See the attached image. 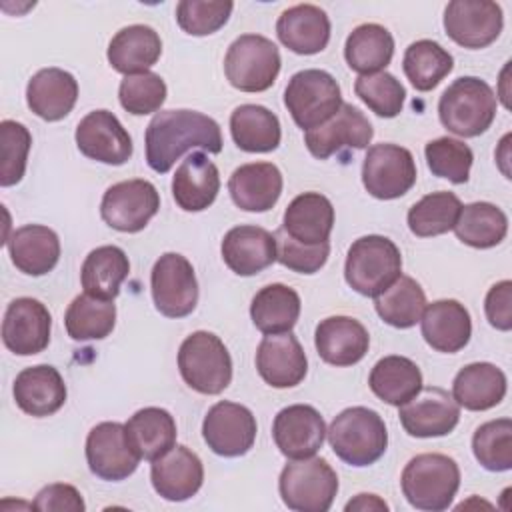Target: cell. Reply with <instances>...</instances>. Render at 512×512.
I'll list each match as a JSON object with an SVG mask.
<instances>
[{"instance_id":"obj_1","label":"cell","mask_w":512,"mask_h":512,"mask_svg":"<svg viewBox=\"0 0 512 512\" xmlns=\"http://www.w3.org/2000/svg\"><path fill=\"white\" fill-rule=\"evenodd\" d=\"M194 148L210 154L222 150V134L214 118L184 108L156 112L146 128V162L154 172L166 174L182 154Z\"/></svg>"},{"instance_id":"obj_2","label":"cell","mask_w":512,"mask_h":512,"mask_svg":"<svg viewBox=\"0 0 512 512\" xmlns=\"http://www.w3.org/2000/svg\"><path fill=\"white\" fill-rule=\"evenodd\" d=\"M334 454L356 468L370 466L388 448V432L382 416L366 406H352L334 416L326 430Z\"/></svg>"},{"instance_id":"obj_3","label":"cell","mask_w":512,"mask_h":512,"mask_svg":"<svg viewBox=\"0 0 512 512\" xmlns=\"http://www.w3.org/2000/svg\"><path fill=\"white\" fill-rule=\"evenodd\" d=\"M400 486L404 498L416 510L442 512L450 508L460 488V468L446 454H418L404 466Z\"/></svg>"},{"instance_id":"obj_4","label":"cell","mask_w":512,"mask_h":512,"mask_svg":"<svg viewBox=\"0 0 512 512\" xmlns=\"http://www.w3.org/2000/svg\"><path fill=\"white\" fill-rule=\"evenodd\" d=\"M442 126L462 138L484 134L496 116L494 90L476 76L456 78L438 100Z\"/></svg>"},{"instance_id":"obj_5","label":"cell","mask_w":512,"mask_h":512,"mask_svg":"<svg viewBox=\"0 0 512 512\" xmlns=\"http://www.w3.org/2000/svg\"><path fill=\"white\" fill-rule=\"evenodd\" d=\"M402 272L398 246L380 234H368L352 242L346 254L344 278L352 290L376 298L392 286Z\"/></svg>"},{"instance_id":"obj_6","label":"cell","mask_w":512,"mask_h":512,"mask_svg":"<svg viewBox=\"0 0 512 512\" xmlns=\"http://www.w3.org/2000/svg\"><path fill=\"white\" fill-rule=\"evenodd\" d=\"M182 380L200 394H220L232 380V358L224 342L206 330L192 332L178 348Z\"/></svg>"},{"instance_id":"obj_7","label":"cell","mask_w":512,"mask_h":512,"mask_svg":"<svg viewBox=\"0 0 512 512\" xmlns=\"http://www.w3.org/2000/svg\"><path fill=\"white\" fill-rule=\"evenodd\" d=\"M278 490L294 512H326L336 498L338 476L324 458L294 460L282 468Z\"/></svg>"},{"instance_id":"obj_8","label":"cell","mask_w":512,"mask_h":512,"mask_svg":"<svg viewBox=\"0 0 512 512\" xmlns=\"http://www.w3.org/2000/svg\"><path fill=\"white\" fill-rule=\"evenodd\" d=\"M284 104L302 130L328 122L344 104L342 92L332 74L318 68L296 72L284 90Z\"/></svg>"},{"instance_id":"obj_9","label":"cell","mask_w":512,"mask_h":512,"mask_svg":"<svg viewBox=\"0 0 512 512\" xmlns=\"http://www.w3.org/2000/svg\"><path fill=\"white\" fill-rule=\"evenodd\" d=\"M278 46L260 34L238 36L226 52L224 72L228 82L242 92L268 90L280 72Z\"/></svg>"},{"instance_id":"obj_10","label":"cell","mask_w":512,"mask_h":512,"mask_svg":"<svg viewBox=\"0 0 512 512\" xmlns=\"http://www.w3.org/2000/svg\"><path fill=\"white\" fill-rule=\"evenodd\" d=\"M152 300L166 318H184L198 304V282L190 260L178 252L162 254L150 274Z\"/></svg>"},{"instance_id":"obj_11","label":"cell","mask_w":512,"mask_h":512,"mask_svg":"<svg viewBox=\"0 0 512 512\" xmlns=\"http://www.w3.org/2000/svg\"><path fill=\"white\" fill-rule=\"evenodd\" d=\"M362 184L378 200L404 196L416 184V162L408 148L398 144H374L362 162Z\"/></svg>"},{"instance_id":"obj_12","label":"cell","mask_w":512,"mask_h":512,"mask_svg":"<svg viewBox=\"0 0 512 512\" xmlns=\"http://www.w3.org/2000/svg\"><path fill=\"white\" fill-rule=\"evenodd\" d=\"M160 210L156 186L144 178L112 184L100 202L102 220L118 232H140Z\"/></svg>"},{"instance_id":"obj_13","label":"cell","mask_w":512,"mask_h":512,"mask_svg":"<svg viewBox=\"0 0 512 512\" xmlns=\"http://www.w3.org/2000/svg\"><path fill=\"white\" fill-rule=\"evenodd\" d=\"M256 418L250 408L236 402H216L204 416L202 436L208 448L224 458L244 456L256 440Z\"/></svg>"},{"instance_id":"obj_14","label":"cell","mask_w":512,"mask_h":512,"mask_svg":"<svg viewBox=\"0 0 512 512\" xmlns=\"http://www.w3.org/2000/svg\"><path fill=\"white\" fill-rule=\"evenodd\" d=\"M502 26V8L492 0H452L444 10V30L462 48L490 46Z\"/></svg>"},{"instance_id":"obj_15","label":"cell","mask_w":512,"mask_h":512,"mask_svg":"<svg viewBox=\"0 0 512 512\" xmlns=\"http://www.w3.org/2000/svg\"><path fill=\"white\" fill-rule=\"evenodd\" d=\"M140 456L128 442L126 428L120 422H100L86 436V462L94 476L120 482L132 476Z\"/></svg>"},{"instance_id":"obj_16","label":"cell","mask_w":512,"mask_h":512,"mask_svg":"<svg viewBox=\"0 0 512 512\" xmlns=\"http://www.w3.org/2000/svg\"><path fill=\"white\" fill-rule=\"evenodd\" d=\"M52 316L36 298H16L8 304L2 320V342L16 356H34L50 344Z\"/></svg>"},{"instance_id":"obj_17","label":"cell","mask_w":512,"mask_h":512,"mask_svg":"<svg viewBox=\"0 0 512 512\" xmlns=\"http://www.w3.org/2000/svg\"><path fill=\"white\" fill-rule=\"evenodd\" d=\"M78 150L96 162L122 166L132 156V138L120 120L108 110L88 112L76 126Z\"/></svg>"},{"instance_id":"obj_18","label":"cell","mask_w":512,"mask_h":512,"mask_svg":"<svg viewBox=\"0 0 512 512\" xmlns=\"http://www.w3.org/2000/svg\"><path fill=\"white\" fill-rule=\"evenodd\" d=\"M404 430L414 438H438L450 434L460 420V406L444 388L428 386L398 406Z\"/></svg>"},{"instance_id":"obj_19","label":"cell","mask_w":512,"mask_h":512,"mask_svg":"<svg viewBox=\"0 0 512 512\" xmlns=\"http://www.w3.org/2000/svg\"><path fill=\"white\" fill-rule=\"evenodd\" d=\"M272 438L286 458H312L324 444L326 424L314 406L292 404L274 416Z\"/></svg>"},{"instance_id":"obj_20","label":"cell","mask_w":512,"mask_h":512,"mask_svg":"<svg viewBox=\"0 0 512 512\" xmlns=\"http://www.w3.org/2000/svg\"><path fill=\"white\" fill-rule=\"evenodd\" d=\"M374 136L370 120L352 104H342L340 110L324 124L304 134L306 148L312 156L326 160L342 148H366Z\"/></svg>"},{"instance_id":"obj_21","label":"cell","mask_w":512,"mask_h":512,"mask_svg":"<svg viewBox=\"0 0 512 512\" xmlns=\"http://www.w3.org/2000/svg\"><path fill=\"white\" fill-rule=\"evenodd\" d=\"M256 370L272 388H292L304 380L308 360L292 332L266 334L256 350Z\"/></svg>"},{"instance_id":"obj_22","label":"cell","mask_w":512,"mask_h":512,"mask_svg":"<svg viewBox=\"0 0 512 512\" xmlns=\"http://www.w3.org/2000/svg\"><path fill=\"white\" fill-rule=\"evenodd\" d=\"M150 480L158 496L170 502L192 498L204 482L202 460L186 446H174L152 460Z\"/></svg>"},{"instance_id":"obj_23","label":"cell","mask_w":512,"mask_h":512,"mask_svg":"<svg viewBox=\"0 0 512 512\" xmlns=\"http://www.w3.org/2000/svg\"><path fill=\"white\" fill-rule=\"evenodd\" d=\"M220 252L234 274L254 276L276 262V240L266 228L242 224L224 234Z\"/></svg>"},{"instance_id":"obj_24","label":"cell","mask_w":512,"mask_h":512,"mask_svg":"<svg viewBox=\"0 0 512 512\" xmlns=\"http://www.w3.org/2000/svg\"><path fill=\"white\" fill-rule=\"evenodd\" d=\"M318 356L332 366L358 364L370 346L368 330L350 316H328L320 320L314 332Z\"/></svg>"},{"instance_id":"obj_25","label":"cell","mask_w":512,"mask_h":512,"mask_svg":"<svg viewBox=\"0 0 512 512\" xmlns=\"http://www.w3.org/2000/svg\"><path fill=\"white\" fill-rule=\"evenodd\" d=\"M16 406L36 418L52 416L66 402V384L50 364H36L18 372L12 386Z\"/></svg>"},{"instance_id":"obj_26","label":"cell","mask_w":512,"mask_h":512,"mask_svg":"<svg viewBox=\"0 0 512 512\" xmlns=\"http://www.w3.org/2000/svg\"><path fill=\"white\" fill-rule=\"evenodd\" d=\"M422 336L430 348L444 354L460 352L472 336L470 312L458 300L444 298L428 304L420 318Z\"/></svg>"},{"instance_id":"obj_27","label":"cell","mask_w":512,"mask_h":512,"mask_svg":"<svg viewBox=\"0 0 512 512\" xmlns=\"http://www.w3.org/2000/svg\"><path fill=\"white\" fill-rule=\"evenodd\" d=\"M282 186V172L272 162L242 164L232 172L228 180L232 202L246 212L270 210L278 202Z\"/></svg>"},{"instance_id":"obj_28","label":"cell","mask_w":512,"mask_h":512,"mask_svg":"<svg viewBox=\"0 0 512 512\" xmlns=\"http://www.w3.org/2000/svg\"><path fill=\"white\" fill-rule=\"evenodd\" d=\"M218 190V168L204 152H190L174 172L172 196L178 208L186 212L206 210L216 200Z\"/></svg>"},{"instance_id":"obj_29","label":"cell","mask_w":512,"mask_h":512,"mask_svg":"<svg viewBox=\"0 0 512 512\" xmlns=\"http://www.w3.org/2000/svg\"><path fill=\"white\" fill-rule=\"evenodd\" d=\"M78 100L76 78L62 68L38 70L26 86L28 108L46 122L66 118Z\"/></svg>"},{"instance_id":"obj_30","label":"cell","mask_w":512,"mask_h":512,"mask_svg":"<svg viewBox=\"0 0 512 512\" xmlns=\"http://www.w3.org/2000/svg\"><path fill=\"white\" fill-rule=\"evenodd\" d=\"M276 34L296 54H318L330 42V20L320 6L296 4L278 16Z\"/></svg>"},{"instance_id":"obj_31","label":"cell","mask_w":512,"mask_h":512,"mask_svg":"<svg viewBox=\"0 0 512 512\" xmlns=\"http://www.w3.org/2000/svg\"><path fill=\"white\" fill-rule=\"evenodd\" d=\"M162 54V40L158 32L146 24H132L118 30L108 44L110 66L124 74L148 72Z\"/></svg>"},{"instance_id":"obj_32","label":"cell","mask_w":512,"mask_h":512,"mask_svg":"<svg viewBox=\"0 0 512 512\" xmlns=\"http://www.w3.org/2000/svg\"><path fill=\"white\" fill-rule=\"evenodd\" d=\"M12 264L28 276H44L60 260L58 234L42 224H26L6 240Z\"/></svg>"},{"instance_id":"obj_33","label":"cell","mask_w":512,"mask_h":512,"mask_svg":"<svg viewBox=\"0 0 512 512\" xmlns=\"http://www.w3.org/2000/svg\"><path fill=\"white\" fill-rule=\"evenodd\" d=\"M334 228V206L320 192L298 194L284 210L282 230L302 244L328 242Z\"/></svg>"},{"instance_id":"obj_34","label":"cell","mask_w":512,"mask_h":512,"mask_svg":"<svg viewBox=\"0 0 512 512\" xmlns=\"http://www.w3.org/2000/svg\"><path fill=\"white\" fill-rule=\"evenodd\" d=\"M506 374L490 362H472L454 376L452 398L458 406L482 412L498 406L506 396Z\"/></svg>"},{"instance_id":"obj_35","label":"cell","mask_w":512,"mask_h":512,"mask_svg":"<svg viewBox=\"0 0 512 512\" xmlns=\"http://www.w3.org/2000/svg\"><path fill=\"white\" fill-rule=\"evenodd\" d=\"M124 428L130 446L144 460L152 462L176 446V422L164 408H142L130 416Z\"/></svg>"},{"instance_id":"obj_36","label":"cell","mask_w":512,"mask_h":512,"mask_svg":"<svg viewBox=\"0 0 512 512\" xmlns=\"http://www.w3.org/2000/svg\"><path fill=\"white\" fill-rule=\"evenodd\" d=\"M230 134L244 152H272L280 146L282 130L278 116L260 104H242L230 114Z\"/></svg>"},{"instance_id":"obj_37","label":"cell","mask_w":512,"mask_h":512,"mask_svg":"<svg viewBox=\"0 0 512 512\" xmlns=\"http://www.w3.org/2000/svg\"><path fill=\"white\" fill-rule=\"evenodd\" d=\"M368 386L382 402L402 406L420 392L422 372L406 356H384L372 366Z\"/></svg>"},{"instance_id":"obj_38","label":"cell","mask_w":512,"mask_h":512,"mask_svg":"<svg viewBox=\"0 0 512 512\" xmlns=\"http://www.w3.org/2000/svg\"><path fill=\"white\" fill-rule=\"evenodd\" d=\"M300 296L286 284H268L256 292L250 304V318L262 334L290 332L300 316Z\"/></svg>"},{"instance_id":"obj_39","label":"cell","mask_w":512,"mask_h":512,"mask_svg":"<svg viewBox=\"0 0 512 512\" xmlns=\"http://www.w3.org/2000/svg\"><path fill=\"white\" fill-rule=\"evenodd\" d=\"M128 274L130 262L122 248L98 246L86 256L80 270V282L86 294L102 300H114Z\"/></svg>"},{"instance_id":"obj_40","label":"cell","mask_w":512,"mask_h":512,"mask_svg":"<svg viewBox=\"0 0 512 512\" xmlns=\"http://www.w3.org/2000/svg\"><path fill=\"white\" fill-rule=\"evenodd\" d=\"M394 56L392 34L374 22L356 26L344 44V58L350 70L360 76L382 72Z\"/></svg>"},{"instance_id":"obj_41","label":"cell","mask_w":512,"mask_h":512,"mask_svg":"<svg viewBox=\"0 0 512 512\" xmlns=\"http://www.w3.org/2000/svg\"><path fill=\"white\" fill-rule=\"evenodd\" d=\"M456 238L472 248H494L508 234V216L492 202H472L460 208L452 228Z\"/></svg>"},{"instance_id":"obj_42","label":"cell","mask_w":512,"mask_h":512,"mask_svg":"<svg viewBox=\"0 0 512 512\" xmlns=\"http://www.w3.org/2000/svg\"><path fill=\"white\" fill-rule=\"evenodd\" d=\"M116 324V306L112 300H102L90 294L76 296L64 314V326L72 340H102Z\"/></svg>"},{"instance_id":"obj_43","label":"cell","mask_w":512,"mask_h":512,"mask_svg":"<svg viewBox=\"0 0 512 512\" xmlns=\"http://www.w3.org/2000/svg\"><path fill=\"white\" fill-rule=\"evenodd\" d=\"M402 68L418 92H428L452 72L454 58L434 40H416L406 48Z\"/></svg>"},{"instance_id":"obj_44","label":"cell","mask_w":512,"mask_h":512,"mask_svg":"<svg viewBox=\"0 0 512 512\" xmlns=\"http://www.w3.org/2000/svg\"><path fill=\"white\" fill-rule=\"evenodd\" d=\"M374 308L386 324L400 330L412 328L422 318L426 294L414 278L400 274L392 286L374 298Z\"/></svg>"},{"instance_id":"obj_45","label":"cell","mask_w":512,"mask_h":512,"mask_svg":"<svg viewBox=\"0 0 512 512\" xmlns=\"http://www.w3.org/2000/svg\"><path fill=\"white\" fill-rule=\"evenodd\" d=\"M462 202L454 192H432L408 210V228L418 238L446 234L454 228Z\"/></svg>"},{"instance_id":"obj_46","label":"cell","mask_w":512,"mask_h":512,"mask_svg":"<svg viewBox=\"0 0 512 512\" xmlns=\"http://www.w3.org/2000/svg\"><path fill=\"white\" fill-rule=\"evenodd\" d=\"M472 452L478 464L490 472L512 468V420L498 418L484 422L472 436Z\"/></svg>"},{"instance_id":"obj_47","label":"cell","mask_w":512,"mask_h":512,"mask_svg":"<svg viewBox=\"0 0 512 512\" xmlns=\"http://www.w3.org/2000/svg\"><path fill=\"white\" fill-rule=\"evenodd\" d=\"M426 164L430 172L438 178H446L452 184H466L470 178V168L474 162V154L468 144L462 140L440 136L430 140L424 148Z\"/></svg>"},{"instance_id":"obj_48","label":"cell","mask_w":512,"mask_h":512,"mask_svg":"<svg viewBox=\"0 0 512 512\" xmlns=\"http://www.w3.org/2000/svg\"><path fill=\"white\" fill-rule=\"evenodd\" d=\"M354 92L380 118H394L404 108L406 90L400 80L386 70L360 76L354 82Z\"/></svg>"},{"instance_id":"obj_49","label":"cell","mask_w":512,"mask_h":512,"mask_svg":"<svg viewBox=\"0 0 512 512\" xmlns=\"http://www.w3.org/2000/svg\"><path fill=\"white\" fill-rule=\"evenodd\" d=\"M120 104L134 116L158 112L166 100V82L156 72L124 76L118 88Z\"/></svg>"},{"instance_id":"obj_50","label":"cell","mask_w":512,"mask_h":512,"mask_svg":"<svg viewBox=\"0 0 512 512\" xmlns=\"http://www.w3.org/2000/svg\"><path fill=\"white\" fill-rule=\"evenodd\" d=\"M232 8L228 0H182L176 6V22L190 36H208L228 22Z\"/></svg>"},{"instance_id":"obj_51","label":"cell","mask_w":512,"mask_h":512,"mask_svg":"<svg viewBox=\"0 0 512 512\" xmlns=\"http://www.w3.org/2000/svg\"><path fill=\"white\" fill-rule=\"evenodd\" d=\"M0 148H2V166H0V186H14L22 180L26 172V160L32 146V136L28 128L16 120L0 122Z\"/></svg>"},{"instance_id":"obj_52","label":"cell","mask_w":512,"mask_h":512,"mask_svg":"<svg viewBox=\"0 0 512 512\" xmlns=\"http://www.w3.org/2000/svg\"><path fill=\"white\" fill-rule=\"evenodd\" d=\"M274 240H276V260L288 270H294L298 274L318 272L330 256V242L302 244L290 238L282 230V226L274 232Z\"/></svg>"},{"instance_id":"obj_53","label":"cell","mask_w":512,"mask_h":512,"mask_svg":"<svg viewBox=\"0 0 512 512\" xmlns=\"http://www.w3.org/2000/svg\"><path fill=\"white\" fill-rule=\"evenodd\" d=\"M32 508L42 512H84L86 504L82 500V494L72 484L56 482L44 486L36 494Z\"/></svg>"},{"instance_id":"obj_54","label":"cell","mask_w":512,"mask_h":512,"mask_svg":"<svg viewBox=\"0 0 512 512\" xmlns=\"http://www.w3.org/2000/svg\"><path fill=\"white\" fill-rule=\"evenodd\" d=\"M484 312L488 322L502 332L512 328V282L502 280L496 282L484 300Z\"/></svg>"},{"instance_id":"obj_55","label":"cell","mask_w":512,"mask_h":512,"mask_svg":"<svg viewBox=\"0 0 512 512\" xmlns=\"http://www.w3.org/2000/svg\"><path fill=\"white\" fill-rule=\"evenodd\" d=\"M346 512H352V510H388V504L384 500H380L376 494H358L354 500H350L346 506H344Z\"/></svg>"}]
</instances>
